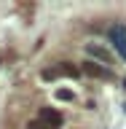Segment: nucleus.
<instances>
[{"mask_svg": "<svg viewBox=\"0 0 126 129\" xmlns=\"http://www.w3.org/2000/svg\"><path fill=\"white\" fill-rule=\"evenodd\" d=\"M123 86H126V81H123Z\"/></svg>", "mask_w": 126, "mask_h": 129, "instance_id": "8", "label": "nucleus"}, {"mask_svg": "<svg viewBox=\"0 0 126 129\" xmlns=\"http://www.w3.org/2000/svg\"><path fill=\"white\" fill-rule=\"evenodd\" d=\"M59 73H62V75H70V78H78V67H72L70 62H62V64H59Z\"/></svg>", "mask_w": 126, "mask_h": 129, "instance_id": "5", "label": "nucleus"}, {"mask_svg": "<svg viewBox=\"0 0 126 129\" xmlns=\"http://www.w3.org/2000/svg\"><path fill=\"white\" fill-rule=\"evenodd\" d=\"M38 118H40V121H46V124H48L51 129L62 126V113H59V110H54V108H40Z\"/></svg>", "mask_w": 126, "mask_h": 129, "instance_id": "4", "label": "nucleus"}, {"mask_svg": "<svg viewBox=\"0 0 126 129\" xmlns=\"http://www.w3.org/2000/svg\"><path fill=\"white\" fill-rule=\"evenodd\" d=\"M56 100H62V102H72V100H75V94H72V91H67V89H56Z\"/></svg>", "mask_w": 126, "mask_h": 129, "instance_id": "6", "label": "nucleus"}, {"mask_svg": "<svg viewBox=\"0 0 126 129\" xmlns=\"http://www.w3.org/2000/svg\"><path fill=\"white\" fill-rule=\"evenodd\" d=\"M110 40H113V46L118 48V54L126 59V27H123V24L110 27Z\"/></svg>", "mask_w": 126, "mask_h": 129, "instance_id": "3", "label": "nucleus"}, {"mask_svg": "<svg viewBox=\"0 0 126 129\" xmlns=\"http://www.w3.org/2000/svg\"><path fill=\"white\" fill-rule=\"evenodd\" d=\"M27 129H51V126H48L46 121H40V118H32L30 124H27Z\"/></svg>", "mask_w": 126, "mask_h": 129, "instance_id": "7", "label": "nucleus"}, {"mask_svg": "<svg viewBox=\"0 0 126 129\" xmlns=\"http://www.w3.org/2000/svg\"><path fill=\"white\" fill-rule=\"evenodd\" d=\"M80 73H86L89 78H97V81H113V70L99 64V62H94V59L80 62Z\"/></svg>", "mask_w": 126, "mask_h": 129, "instance_id": "1", "label": "nucleus"}, {"mask_svg": "<svg viewBox=\"0 0 126 129\" xmlns=\"http://www.w3.org/2000/svg\"><path fill=\"white\" fill-rule=\"evenodd\" d=\"M86 54L91 56L94 62L105 64V67H110V64H113V54H110L105 46H99V43H86Z\"/></svg>", "mask_w": 126, "mask_h": 129, "instance_id": "2", "label": "nucleus"}]
</instances>
